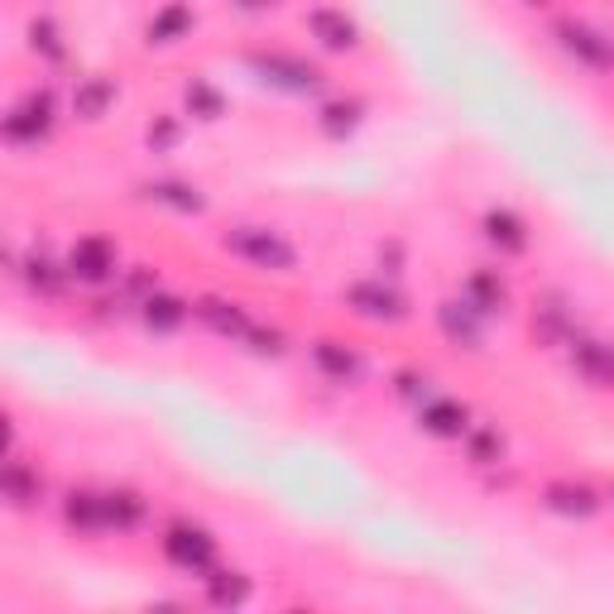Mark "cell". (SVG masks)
Segmentation results:
<instances>
[{
  "instance_id": "6da1fadb",
  "label": "cell",
  "mask_w": 614,
  "mask_h": 614,
  "mask_svg": "<svg viewBox=\"0 0 614 614\" xmlns=\"http://www.w3.org/2000/svg\"><path fill=\"white\" fill-rule=\"evenodd\" d=\"M226 250L250 260V264H260V269H274V274L293 269V245L279 240L274 231H264V226H236V231H226Z\"/></svg>"
},
{
  "instance_id": "7a4b0ae2",
  "label": "cell",
  "mask_w": 614,
  "mask_h": 614,
  "mask_svg": "<svg viewBox=\"0 0 614 614\" xmlns=\"http://www.w3.org/2000/svg\"><path fill=\"white\" fill-rule=\"evenodd\" d=\"M250 68L260 72V82H269V87L279 92H317L322 87V68L303 63V58H288V53H250Z\"/></svg>"
},
{
  "instance_id": "3957f363",
  "label": "cell",
  "mask_w": 614,
  "mask_h": 614,
  "mask_svg": "<svg viewBox=\"0 0 614 614\" xmlns=\"http://www.w3.org/2000/svg\"><path fill=\"white\" fill-rule=\"evenodd\" d=\"M164 552L173 567L183 571H212L216 567V538L202 533V528H188V523H173L164 533Z\"/></svg>"
},
{
  "instance_id": "277c9868",
  "label": "cell",
  "mask_w": 614,
  "mask_h": 614,
  "mask_svg": "<svg viewBox=\"0 0 614 614\" xmlns=\"http://www.w3.org/2000/svg\"><path fill=\"white\" fill-rule=\"evenodd\" d=\"M48 130H53V96L48 92H29L5 116V140H15V144H39Z\"/></svg>"
},
{
  "instance_id": "5b68a950",
  "label": "cell",
  "mask_w": 614,
  "mask_h": 614,
  "mask_svg": "<svg viewBox=\"0 0 614 614\" xmlns=\"http://www.w3.org/2000/svg\"><path fill=\"white\" fill-rule=\"evenodd\" d=\"M68 274H72V279H82V284H106L116 274V250L106 245L101 236L77 240V245H72V255H68Z\"/></svg>"
},
{
  "instance_id": "8992f818",
  "label": "cell",
  "mask_w": 614,
  "mask_h": 614,
  "mask_svg": "<svg viewBox=\"0 0 614 614\" xmlns=\"http://www.w3.org/2000/svg\"><path fill=\"white\" fill-rule=\"evenodd\" d=\"M557 39H562V48H567L571 58H581V63H591V68H610V63H614L610 39H605V34H595L591 24L562 20V24H557Z\"/></svg>"
},
{
  "instance_id": "52a82bcc",
  "label": "cell",
  "mask_w": 614,
  "mask_h": 614,
  "mask_svg": "<svg viewBox=\"0 0 614 614\" xmlns=\"http://www.w3.org/2000/svg\"><path fill=\"white\" fill-rule=\"evenodd\" d=\"M351 308L360 312V317H375V322H399L404 317V298L384 284H356Z\"/></svg>"
},
{
  "instance_id": "ba28073f",
  "label": "cell",
  "mask_w": 614,
  "mask_h": 614,
  "mask_svg": "<svg viewBox=\"0 0 614 614\" xmlns=\"http://www.w3.org/2000/svg\"><path fill=\"white\" fill-rule=\"evenodd\" d=\"M197 317L207 322V327H212L216 336H231V341H245V336H250L245 308L226 303V298H202V303H197Z\"/></svg>"
},
{
  "instance_id": "9c48e42d",
  "label": "cell",
  "mask_w": 614,
  "mask_h": 614,
  "mask_svg": "<svg viewBox=\"0 0 614 614\" xmlns=\"http://www.w3.org/2000/svg\"><path fill=\"white\" fill-rule=\"evenodd\" d=\"M308 29L317 34L327 48H356L360 44V29L346 10H312L308 15Z\"/></svg>"
},
{
  "instance_id": "30bf717a",
  "label": "cell",
  "mask_w": 614,
  "mask_h": 614,
  "mask_svg": "<svg viewBox=\"0 0 614 614\" xmlns=\"http://www.w3.org/2000/svg\"><path fill=\"white\" fill-rule=\"evenodd\" d=\"M437 322H442V332H447L456 346L480 351V312L471 303H442L437 308Z\"/></svg>"
},
{
  "instance_id": "8fae6325",
  "label": "cell",
  "mask_w": 614,
  "mask_h": 614,
  "mask_svg": "<svg viewBox=\"0 0 614 614\" xmlns=\"http://www.w3.org/2000/svg\"><path fill=\"white\" fill-rule=\"evenodd\" d=\"M571 360L586 380L595 384H614V346H600V341H571Z\"/></svg>"
},
{
  "instance_id": "7c38bea8",
  "label": "cell",
  "mask_w": 614,
  "mask_h": 614,
  "mask_svg": "<svg viewBox=\"0 0 614 614\" xmlns=\"http://www.w3.org/2000/svg\"><path fill=\"white\" fill-rule=\"evenodd\" d=\"M485 236L495 240V245L504 250V255H523V250H528V231H523V221H519L514 212H504V207L485 212Z\"/></svg>"
},
{
  "instance_id": "4fadbf2b",
  "label": "cell",
  "mask_w": 614,
  "mask_h": 614,
  "mask_svg": "<svg viewBox=\"0 0 614 614\" xmlns=\"http://www.w3.org/2000/svg\"><path fill=\"white\" fill-rule=\"evenodd\" d=\"M423 428L432 437H461L466 432V408L452 404V399H432L423 404Z\"/></svg>"
},
{
  "instance_id": "5bb4252c",
  "label": "cell",
  "mask_w": 614,
  "mask_h": 614,
  "mask_svg": "<svg viewBox=\"0 0 614 614\" xmlns=\"http://www.w3.org/2000/svg\"><path fill=\"white\" fill-rule=\"evenodd\" d=\"M111 101H116V87L106 77H87L77 92H72V111H77L82 120H101Z\"/></svg>"
},
{
  "instance_id": "9a60e30c",
  "label": "cell",
  "mask_w": 614,
  "mask_h": 614,
  "mask_svg": "<svg viewBox=\"0 0 614 614\" xmlns=\"http://www.w3.org/2000/svg\"><path fill=\"white\" fill-rule=\"evenodd\" d=\"M547 509L571 514V519H591L600 509V499L586 485H547Z\"/></svg>"
},
{
  "instance_id": "2e32d148",
  "label": "cell",
  "mask_w": 614,
  "mask_h": 614,
  "mask_svg": "<svg viewBox=\"0 0 614 614\" xmlns=\"http://www.w3.org/2000/svg\"><path fill=\"white\" fill-rule=\"evenodd\" d=\"M188 29H192V10L183 0H173V5H164L159 15L149 20V44H178Z\"/></svg>"
},
{
  "instance_id": "e0dca14e",
  "label": "cell",
  "mask_w": 614,
  "mask_h": 614,
  "mask_svg": "<svg viewBox=\"0 0 614 614\" xmlns=\"http://www.w3.org/2000/svg\"><path fill=\"white\" fill-rule=\"evenodd\" d=\"M183 317H188V303H183V298H173V293H149V298H144V322H149L154 332L183 327Z\"/></svg>"
},
{
  "instance_id": "ac0fdd59",
  "label": "cell",
  "mask_w": 614,
  "mask_h": 614,
  "mask_svg": "<svg viewBox=\"0 0 614 614\" xmlns=\"http://www.w3.org/2000/svg\"><path fill=\"white\" fill-rule=\"evenodd\" d=\"M312 360H317L322 375H332V380H341V384L360 375V360L346 351V346H336V341H317V346H312Z\"/></svg>"
},
{
  "instance_id": "d6986e66",
  "label": "cell",
  "mask_w": 614,
  "mask_h": 614,
  "mask_svg": "<svg viewBox=\"0 0 614 614\" xmlns=\"http://www.w3.org/2000/svg\"><path fill=\"white\" fill-rule=\"evenodd\" d=\"M63 519H68L72 528H82V533H96V528H106V495H68Z\"/></svg>"
},
{
  "instance_id": "ffe728a7",
  "label": "cell",
  "mask_w": 614,
  "mask_h": 614,
  "mask_svg": "<svg viewBox=\"0 0 614 614\" xmlns=\"http://www.w3.org/2000/svg\"><path fill=\"white\" fill-rule=\"evenodd\" d=\"M144 197L164 202V207H178V212H202V207H207V202H202V192H197V188H188V183H173V178H164V183H149V188H144Z\"/></svg>"
},
{
  "instance_id": "44dd1931",
  "label": "cell",
  "mask_w": 614,
  "mask_h": 614,
  "mask_svg": "<svg viewBox=\"0 0 614 614\" xmlns=\"http://www.w3.org/2000/svg\"><path fill=\"white\" fill-rule=\"evenodd\" d=\"M466 303H471L480 317H485V312H499L504 308V284L495 279V274H471V284H466Z\"/></svg>"
},
{
  "instance_id": "7402d4cb",
  "label": "cell",
  "mask_w": 614,
  "mask_h": 614,
  "mask_svg": "<svg viewBox=\"0 0 614 614\" xmlns=\"http://www.w3.org/2000/svg\"><path fill=\"white\" fill-rule=\"evenodd\" d=\"M250 595V581L240 571H216V576H207V600L212 605H240V600Z\"/></svg>"
},
{
  "instance_id": "603a6c76",
  "label": "cell",
  "mask_w": 614,
  "mask_h": 614,
  "mask_svg": "<svg viewBox=\"0 0 614 614\" xmlns=\"http://www.w3.org/2000/svg\"><path fill=\"white\" fill-rule=\"evenodd\" d=\"M0 490H5V495H10V499H15L20 509H24V504H34V499H39V475H29L20 461H10L5 471H0Z\"/></svg>"
},
{
  "instance_id": "cb8c5ba5",
  "label": "cell",
  "mask_w": 614,
  "mask_h": 614,
  "mask_svg": "<svg viewBox=\"0 0 614 614\" xmlns=\"http://www.w3.org/2000/svg\"><path fill=\"white\" fill-rule=\"evenodd\" d=\"M144 519V499L120 490V495H106V528H135Z\"/></svg>"
},
{
  "instance_id": "d4e9b609",
  "label": "cell",
  "mask_w": 614,
  "mask_h": 614,
  "mask_svg": "<svg viewBox=\"0 0 614 614\" xmlns=\"http://www.w3.org/2000/svg\"><path fill=\"white\" fill-rule=\"evenodd\" d=\"M356 125H360V101H332L327 111H322V130H327L332 140L351 135Z\"/></svg>"
},
{
  "instance_id": "484cf974",
  "label": "cell",
  "mask_w": 614,
  "mask_h": 614,
  "mask_svg": "<svg viewBox=\"0 0 614 614\" xmlns=\"http://www.w3.org/2000/svg\"><path fill=\"white\" fill-rule=\"evenodd\" d=\"M188 111L202 116V120H216L226 111V101H221V92L207 87V82H188Z\"/></svg>"
},
{
  "instance_id": "4316f807",
  "label": "cell",
  "mask_w": 614,
  "mask_h": 614,
  "mask_svg": "<svg viewBox=\"0 0 614 614\" xmlns=\"http://www.w3.org/2000/svg\"><path fill=\"white\" fill-rule=\"evenodd\" d=\"M24 279H29V288H39V293H58V274H53V264H48L44 255L24 264Z\"/></svg>"
},
{
  "instance_id": "83f0119b",
  "label": "cell",
  "mask_w": 614,
  "mask_h": 614,
  "mask_svg": "<svg viewBox=\"0 0 614 614\" xmlns=\"http://www.w3.org/2000/svg\"><path fill=\"white\" fill-rule=\"evenodd\" d=\"M34 48H39V53L44 58H53V63H58V58H63V44H58V29H53V20H34Z\"/></svg>"
},
{
  "instance_id": "f1b7e54d",
  "label": "cell",
  "mask_w": 614,
  "mask_h": 614,
  "mask_svg": "<svg viewBox=\"0 0 614 614\" xmlns=\"http://www.w3.org/2000/svg\"><path fill=\"white\" fill-rule=\"evenodd\" d=\"M471 456L480 466L499 461V437H495V432H475V437H471Z\"/></svg>"
},
{
  "instance_id": "f546056e",
  "label": "cell",
  "mask_w": 614,
  "mask_h": 614,
  "mask_svg": "<svg viewBox=\"0 0 614 614\" xmlns=\"http://www.w3.org/2000/svg\"><path fill=\"white\" fill-rule=\"evenodd\" d=\"M173 140H178V125H173V120H159V125H149V144H154V149H168Z\"/></svg>"
},
{
  "instance_id": "4dcf8cb0",
  "label": "cell",
  "mask_w": 614,
  "mask_h": 614,
  "mask_svg": "<svg viewBox=\"0 0 614 614\" xmlns=\"http://www.w3.org/2000/svg\"><path fill=\"white\" fill-rule=\"evenodd\" d=\"M245 10H264V5H274V0H240Z\"/></svg>"
},
{
  "instance_id": "1f68e13d",
  "label": "cell",
  "mask_w": 614,
  "mask_h": 614,
  "mask_svg": "<svg viewBox=\"0 0 614 614\" xmlns=\"http://www.w3.org/2000/svg\"><path fill=\"white\" fill-rule=\"evenodd\" d=\"M528 5H543V0H528Z\"/></svg>"
}]
</instances>
